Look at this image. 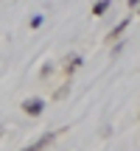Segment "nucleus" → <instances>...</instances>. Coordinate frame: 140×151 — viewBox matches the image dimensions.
<instances>
[{
  "label": "nucleus",
  "instance_id": "obj_8",
  "mask_svg": "<svg viewBox=\"0 0 140 151\" xmlns=\"http://www.w3.org/2000/svg\"><path fill=\"white\" fill-rule=\"evenodd\" d=\"M137 14H140V6H137Z\"/></svg>",
  "mask_w": 140,
  "mask_h": 151
},
{
  "label": "nucleus",
  "instance_id": "obj_4",
  "mask_svg": "<svg viewBox=\"0 0 140 151\" xmlns=\"http://www.w3.org/2000/svg\"><path fill=\"white\" fill-rule=\"evenodd\" d=\"M126 25H129V20H121L118 25H115L112 31H109V39H121V34L126 31Z\"/></svg>",
  "mask_w": 140,
  "mask_h": 151
},
{
  "label": "nucleus",
  "instance_id": "obj_1",
  "mask_svg": "<svg viewBox=\"0 0 140 151\" xmlns=\"http://www.w3.org/2000/svg\"><path fill=\"white\" fill-rule=\"evenodd\" d=\"M22 112L31 115V118H37V115L45 112V101L42 98H28V101H22Z\"/></svg>",
  "mask_w": 140,
  "mask_h": 151
},
{
  "label": "nucleus",
  "instance_id": "obj_2",
  "mask_svg": "<svg viewBox=\"0 0 140 151\" xmlns=\"http://www.w3.org/2000/svg\"><path fill=\"white\" fill-rule=\"evenodd\" d=\"M56 134H59V129H53V132H48V134H42L37 143H31V146H28V148H22V151H42L48 143H53V140H56Z\"/></svg>",
  "mask_w": 140,
  "mask_h": 151
},
{
  "label": "nucleus",
  "instance_id": "obj_6",
  "mask_svg": "<svg viewBox=\"0 0 140 151\" xmlns=\"http://www.w3.org/2000/svg\"><path fill=\"white\" fill-rule=\"evenodd\" d=\"M42 20H45V17H42V14H34V17H31V22H28V25H31V28H34V31H37V28H39V25H42Z\"/></svg>",
  "mask_w": 140,
  "mask_h": 151
},
{
  "label": "nucleus",
  "instance_id": "obj_3",
  "mask_svg": "<svg viewBox=\"0 0 140 151\" xmlns=\"http://www.w3.org/2000/svg\"><path fill=\"white\" fill-rule=\"evenodd\" d=\"M109 6H112V0H98L95 6H92V17H101L109 11Z\"/></svg>",
  "mask_w": 140,
  "mask_h": 151
},
{
  "label": "nucleus",
  "instance_id": "obj_7",
  "mask_svg": "<svg viewBox=\"0 0 140 151\" xmlns=\"http://www.w3.org/2000/svg\"><path fill=\"white\" fill-rule=\"evenodd\" d=\"M126 3H129L132 9H137V6H140V0H126Z\"/></svg>",
  "mask_w": 140,
  "mask_h": 151
},
{
  "label": "nucleus",
  "instance_id": "obj_5",
  "mask_svg": "<svg viewBox=\"0 0 140 151\" xmlns=\"http://www.w3.org/2000/svg\"><path fill=\"white\" fill-rule=\"evenodd\" d=\"M81 62H84V59H81V56H70V65H65V73L70 76L73 70H79V67H81Z\"/></svg>",
  "mask_w": 140,
  "mask_h": 151
}]
</instances>
